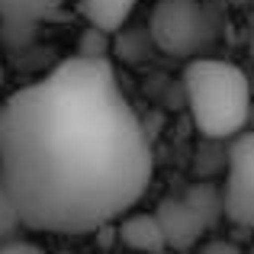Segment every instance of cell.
Here are the masks:
<instances>
[{
	"mask_svg": "<svg viewBox=\"0 0 254 254\" xmlns=\"http://www.w3.org/2000/svg\"><path fill=\"white\" fill-rule=\"evenodd\" d=\"M64 10V0H0V23L13 29L45 23Z\"/></svg>",
	"mask_w": 254,
	"mask_h": 254,
	"instance_id": "7",
	"label": "cell"
},
{
	"mask_svg": "<svg viewBox=\"0 0 254 254\" xmlns=\"http://www.w3.org/2000/svg\"><path fill=\"white\" fill-rule=\"evenodd\" d=\"M116 238L132 254L168 251L164 248V238H161V229L155 222V212H126L123 219H116Z\"/></svg>",
	"mask_w": 254,
	"mask_h": 254,
	"instance_id": "6",
	"label": "cell"
},
{
	"mask_svg": "<svg viewBox=\"0 0 254 254\" xmlns=\"http://www.w3.org/2000/svg\"><path fill=\"white\" fill-rule=\"evenodd\" d=\"M110 39L113 36L87 26L84 36H81V45H77V58H87V62H110V58H106L110 55Z\"/></svg>",
	"mask_w": 254,
	"mask_h": 254,
	"instance_id": "9",
	"label": "cell"
},
{
	"mask_svg": "<svg viewBox=\"0 0 254 254\" xmlns=\"http://www.w3.org/2000/svg\"><path fill=\"white\" fill-rule=\"evenodd\" d=\"M155 222L161 229L164 248L171 254L190 251L193 245H199V238L206 235V229H212V222L206 219V212L193 203L190 196H164L155 206Z\"/></svg>",
	"mask_w": 254,
	"mask_h": 254,
	"instance_id": "5",
	"label": "cell"
},
{
	"mask_svg": "<svg viewBox=\"0 0 254 254\" xmlns=\"http://www.w3.org/2000/svg\"><path fill=\"white\" fill-rule=\"evenodd\" d=\"M0 254H45L39 245H32V242H23V238H16V242H10V245H0Z\"/></svg>",
	"mask_w": 254,
	"mask_h": 254,
	"instance_id": "11",
	"label": "cell"
},
{
	"mask_svg": "<svg viewBox=\"0 0 254 254\" xmlns=\"http://www.w3.org/2000/svg\"><path fill=\"white\" fill-rule=\"evenodd\" d=\"M203 254H242V251H238L235 242H222V238H219V242H209V245H206Z\"/></svg>",
	"mask_w": 254,
	"mask_h": 254,
	"instance_id": "12",
	"label": "cell"
},
{
	"mask_svg": "<svg viewBox=\"0 0 254 254\" xmlns=\"http://www.w3.org/2000/svg\"><path fill=\"white\" fill-rule=\"evenodd\" d=\"M251 6H254V0H251Z\"/></svg>",
	"mask_w": 254,
	"mask_h": 254,
	"instance_id": "16",
	"label": "cell"
},
{
	"mask_svg": "<svg viewBox=\"0 0 254 254\" xmlns=\"http://www.w3.org/2000/svg\"><path fill=\"white\" fill-rule=\"evenodd\" d=\"M148 36L164 55H199L212 39L209 10L199 0H158L148 19Z\"/></svg>",
	"mask_w": 254,
	"mask_h": 254,
	"instance_id": "3",
	"label": "cell"
},
{
	"mask_svg": "<svg viewBox=\"0 0 254 254\" xmlns=\"http://www.w3.org/2000/svg\"><path fill=\"white\" fill-rule=\"evenodd\" d=\"M229 3H235V6H248L251 0H229Z\"/></svg>",
	"mask_w": 254,
	"mask_h": 254,
	"instance_id": "14",
	"label": "cell"
},
{
	"mask_svg": "<svg viewBox=\"0 0 254 254\" xmlns=\"http://www.w3.org/2000/svg\"><path fill=\"white\" fill-rule=\"evenodd\" d=\"M222 216L242 229H254V132H242L225 148Z\"/></svg>",
	"mask_w": 254,
	"mask_h": 254,
	"instance_id": "4",
	"label": "cell"
},
{
	"mask_svg": "<svg viewBox=\"0 0 254 254\" xmlns=\"http://www.w3.org/2000/svg\"><path fill=\"white\" fill-rule=\"evenodd\" d=\"M135 6H138V0H81V13H84L87 26L106 32V36L123 29Z\"/></svg>",
	"mask_w": 254,
	"mask_h": 254,
	"instance_id": "8",
	"label": "cell"
},
{
	"mask_svg": "<svg viewBox=\"0 0 254 254\" xmlns=\"http://www.w3.org/2000/svg\"><path fill=\"white\" fill-rule=\"evenodd\" d=\"M155 158L110 62L68 58L0 103V184L19 225L100 232L135 209Z\"/></svg>",
	"mask_w": 254,
	"mask_h": 254,
	"instance_id": "1",
	"label": "cell"
},
{
	"mask_svg": "<svg viewBox=\"0 0 254 254\" xmlns=\"http://www.w3.org/2000/svg\"><path fill=\"white\" fill-rule=\"evenodd\" d=\"M19 232H23V225H19V216H16V209H13L10 196H6V187L0 184V245L16 242Z\"/></svg>",
	"mask_w": 254,
	"mask_h": 254,
	"instance_id": "10",
	"label": "cell"
},
{
	"mask_svg": "<svg viewBox=\"0 0 254 254\" xmlns=\"http://www.w3.org/2000/svg\"><path fill=\"white\" fill-rule=\"evenodd\" d=\"M248 52L254 58V13H251V23H248Z\"/></svg>",
	"mask_w": 254,
	"mask_h": 254,
	"instance_id": "13",
	"label": "cell"
},
{
	"mask_svg": "<svg viewBox=\"0 0 254 254\" xmlns=\"http://www.w3.org/2000/svg\"><path fill=\"white\" fill-rule=\"evenodd\" d=\"M161 254H171V251H161Z\"/></svg>",
	"mask_w": 254,
	"mask_h": 254,
	"instance_id": "15",
	"label": "cell"
},
{
	"mask_svg": "<svg viewBox=\"0 0 254 254\" xmlns=\"http://www.w3.org/2000/svg\"><path fill=\"white\" fill-rule=\"evenodd\" d=\"M184 90L193 126L206 142H232L251 116V87L238 64L193 58L184 71Z\"/></svg>",
	"mask_w": 254,
	"mask_h": 254,
	"instance_id": "2",
	"label": "cell"
}]
</instances>
